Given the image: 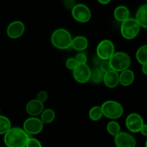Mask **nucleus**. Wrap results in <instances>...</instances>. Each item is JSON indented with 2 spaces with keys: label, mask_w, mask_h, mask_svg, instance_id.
I'll return each instance as SVG.
<instances>
[{
  "label": "nucleus",
  "mask_w": 147,
  "mask_h": 147,
  "mask_svg": "<svg viewBox=\"0 0 147 147\" xmlns=\"http://www.w3.org/2000/svg\"><path fill=\"white\" fill-rule=\"evenodd\" d=\"M88 46V41L87 38L83 36H77L72 39L70 47L77 51H83L87 49Z\"/></svg>",
  "instance_id": "17"
},
{
  "label": "nucleus",
  "mask_w": 147,
  "mask_h": 147,
  "mask_svg": "<svg viewBox=\"0 0 147 147\" xmlns=\"http://www.w3.org/2000/svg\"><path fill=\"white\" fill-rule=\"evenodd\" d=\"M115 144L116 147H136L135 138L127 132L121 131L115 136Z\"/></svg>",
  "instance_id": "11"
},
{
  "label": "nucleus",
  "mask_w": 147,
  "mask_h": 147,
  "mask_svg": "<svg viewBox=\"0 0 147 147\" xmlns=\"http://www.w3.org/2000/svg\"><path fill=\"white\" fill-rule=\"evenodd\" d=\"M99 68H100L104 73L109 71V70H112L109 60H101V62H100V64H99Z\"/></svg>",
  "instance_id": "25"
},
{
  "label": "nucleus",
  "mask_w": 147,
  "mask_h": 147,
  "mask_svg": "<svg viewBox=\"0 0 147 147\" xmlns=\"http://www.w3.org/2000/svg\"><path fill=\"white\" fill-rule=\"evenodd\" d=\"M144 124L143 118L136 113H131L126 119V126L128 130L132 133H138Z\"/></svg>",
  "instance_id": "10"
},
{
  "label": "nucleus",
  "mask_w": 147,
  "mask_h": 147,
  "mask_svg": "<svg viewBox=\"0 0 147 147\" xmlns=\"http://www.w3.org/2000/svg\"><path fill=\"white\" fill-rule=\"evenodd\" d=\"M100 107L103 112V116L112 120L119 119L123 113V106L120 103L115 100H106Z\"/></svg>",
  "instance_id": "3"
},
{
  "label": "nucleus",
  "mask_w": 147,
  "mask_h": 147,
  "mask_svg": "<svg viewBox=\"0 0 147 147\" xmlns=\"http://www.w3.org/2000/svg\"><path fill=\"white\" fill-rule=\"evenodd\" d=\"M141 27L134 18H128L121 26V33L122 37L128 40H131L137 37L140 31Z\"/></svg>",
  "instance_id": "5"
},
{
  "label": "nucleus",
  "mask_w": 147,
  "mask_h": 147,
  "mask_svg": "<svg viewBox=\"0 0 147 147\" xmlns=\"http://www.w3.org/2000/svg\"><path fill=\"white\" fill-rule=\"evenodd\" d=\"M78 63L76 60V59L73 58V57H70L67 59L65 62V65L67 69L70 70H73L78 65Z\"/></svg>",
  "instance_id": "28"
},
{
  "label": "nucleus",
  "mask_w": 147,
  "mask_h": 147,
  "mask_svg": "<svg viewBox=\"0 0 147 147\" xmlns=\"http://www.w3.org/2000/svg\"><path fill=\"white\" fill-rule=\"evenodd\" d=\"M76 4V0H63V5L68 9L71 10Z\"/></svg>",
  "instance_id": "30"
},
{
  "label": "nucleus",
  "mask_w": 147,
  "mask_h": 147,
  "mask_svg": "<svg viewBox=\"0 0 147 147\" xmlns=\"http://www.w3.org/2000/svg\"><path fill=\"white\" fill-rule=\"evenodd\" d=\"M55 119V112L53 109H44L41 113L40 120L44 124L52 123Z\"/></svg>",
  "instance_id": "19"
},
{
  "label": "nucleus",
  "mask_w": 147,
  "mask_h": 147,
  "mask_svg": "<svg viewBox=\"0 0 147 147\" xmlns=\"http://www.w3.org/2000/svg\"><path fill=\"white\" fill-rule=\"evenodd\" d=\"M44 123L42 122L40 119L32 116L24 121L23 123V129L29 135H37L42 131Z\"/></svg>",
  "instance_id": "8"
},
{
  "label": "nucleus",
  "mask_w": 147,
  "mask_h": 147,
  "mask_svg": "<svg viewBox=\"0 0 147 147\" xmlns=\"http://www.w3.org/2000/svg\"><path fill=\"white\" fill-rule=\"evenodd\" d=\"M75 59H76V60L77 61L78 64V65L86 64V63H87V60H88L87 56H86V55L84 53H82V52L78 53V54L76 55Z\"/></svg>",
  "instance_id": "26"
},
{
  "label": "nucleus",
  "mask_w": 147,
  "mask_h": 147,
  "mask_svg": "<svg viewBox=\"0 0 147 147\" xmlns=\"http://www.w3.org/2000/svg\"><path fill=\"white\" fill-rule=\"evenodd\" d=\"M142 71L144 75H147V64L142 65Z\"/></svg>",
  "instance_id": "33"
},
{
  "label": "nucleus",
  "mask_w": 147,
  "mask_h": 147,
  "mask_svg": "<svg viewBox=\"0 0 147 147\" xmlns=\"http://www.w3.org/2000/svg\"><path fill=\"white\" fill-rule=\"evenodd\" d=\"M71 14L73 19L80 23H86L91 18V11L84 4H77L72 8Z\"/></svg>",
  "instance_id": "6"
},
{
  "label": "nucleus",
  "mask_w": 147,
  "mask_h": 147,
  "mask_svg": "<svg viewBox=\"0 0 147 147\" xmlns=\"http://www.w3.org/2000/svg\"><path fill=\"white\" fill-rule=\"evenodd\" d=\"M103 82L109 88H114L119 85V73L113 70L104 73Z\"/></svg>",
  "instance_id": "13"
},
{
  "label": "nucleus",
  "mask_w": 147,
  "mask_h": 147,
  "mask_svg": "<svg viewBox=\"0 0 147 147\" xmlns=\"http://www.w3.org/2000/svg\"><path fill=\"white\" fill-rule=\"evenodd\" d=\"M11 127V123L9 119L0 115V135L7 133Z\"/></svg>",
  "instance_id": "24"
},
{
  "label": "nucleus",
  "mask_w": 147,
  "mask_h": 147,
  "mask_svg": "<svg viewBox=\"0 0 147 147\" xmlns=\"http://www.w3.org/2000/svg\"><path fill=\"white\" fill-rule=\"evenodd\" d=\"M104 73L99 68V67H96L93 70H91L90 74V80L95 84H98L103 82Z\"/></svg>",
  "instance_id": "21"
},
{
  "label": "nucleus",
  "mask_w": 147,
  "mask_h": 147,
  "mask_svg": "<svg viewBox=\"0 0 147 147\" xmlns=\"http://www.w3.org/2000/svg\"><path fill=\"white\" fill-rule=\"evenodd\" d=\"M109 60L112 70L118 73L126 70L131 65L130 56L124 52L114 53Z\"/></svg>",
  "instance_id": "4"
},
{
  "label": "nucleus",
  "mask_w": 147,
  "mask_h": 147,
  "mask_svg": "<svg viewBox=\"0 0 147 147\" xmlns=\"http://www.w3.org/2000/svg\"><path fill=\"white\" fill-rule=\"evenodd\" d=\"M25 27L22 22L14 21L10 23L7 28V34L11 39H18L24 34Z\"/></svg>",
  "instance_id": "12"
},
{
  "label": "nucleus",
  "mask_w": 147,
  "mask_h": 147,
  "mask_svg": "<svg viewBox=\"0 0 147 147\" xmlns=\"http://www.w3.org/2000/svg\"><path fill=\"white\" fill-rule=\"evenodd\" d=\"M119 73V84L123 86H129L134 83L135 75L132 70L129 68L123 70Z\"/></svg>",
  "instance_id": "15"
},
{
  "label": "nucleus",
  "mask_w": 147,
  "mask_h": 147,
  "mask_svg": "<svg viewBox=\"0 0 147 147\" xmlns=\"http://www.w3.org/2000/svg\"><path fill=\"white\" fill-rule=\"evenodd\" d=\"M0 113H1V110H0Z\"/></svg>",
  "instance_id": "35"
},
{
  "label": "nucleus",
  "mask_w": 147,
  "mask_h": 147,
  "mask_svg": "<svg viewBox=\"0 0 147 147\" xmlns=\"http://www.w3.org/2000/svg\"><path fill=\"white\" fill-rule=\"evenodd\" d=\"M89 117L93 121H98L100 120L101 118L103 117L101 107L98 106L92 107L89 111Z\"/></svg>",
  "instance_id": "23"
},
{
  "label": "nucleus",
  "mask_w": 147,
  "mask_h": 147,
  "mask_svg": "<svg viewBox=\"0 0 147 147\" xmlns=\"http://www.w3.org/2000/svg\"><path fill=\"white\" fill-rule=\"evenodd\" d=\"M72 36L65 29L60 28L53 32L51 36V42L55 48L67 50L71 46Z\"/></svg>",
  "instance_id": "2"
},
{
  "label": "nucleus",
  "mask_w": 147,
  "mask_h": 147,
  "mask_svg": "<svg viewBox=\"0 0 147 147\" xmlns=\"http://www.w3.org/2000/svg\"><path fill=\"white\" fill-rule=\"evenodd\" d=\"M36 99L44 103L48 99V94L45 90H41L37 94V98Z\"/></svg>",
  "instance_id": "29"
},
{
  "label": "nucleus",
  "mask_w": 147,
  "mask_h": 147,
  "mask_svg": "<svg viewBox=\"0 0 147 147\" xmlns=\"http://www.w3.org/2000/svg\"><path fill=\"white\" fill-rule=\"evenodd\" d=\"M101 60H100V59L99 58L97 55H96L93 57L92 62H93V65H95L97 66V65H99V64H100V63L101 62Z\"/></svg>",
  "instance_id": "32"
},
{
  "label": "nucleus",
  "mask_w": 147,
  "mask_h": 147,
  "mask_svg": "<svg viewBox=\"0 0 147 147\" xmlns=\"http://www.w3.org/2000/svg\"><path fill=\"white\" fill-rule=\"evenodd\" d=\"M111 1V0H98V1L100 4H103V5H106V4H109Z\"/></svg>",
  "instance_id": "34"
},
{
  "label": "nucleus",
  "mask_w": 147,
  "mask_h": 147,
  "mask_svg": "<svg viewBox=\"0 0 147 147\" xmlns=\"http://www.w3.org/2000/svg\"><path fill=\"white\" fill-rule=\"evenodd\" d=\"M44 110V103L37 99L30 100L26 105V111L31 116H37L41 114Z\"/></svg>",
  "instance_id": "14"
},
{
  "label": "nucleus",
  "mask_w": 147,
  "mask_h": 147,
  "mask_svg": "<svg viewBox=\"0 0 147 147\" xmlns=\"http://www.w3.org/2000/svg\"><path fill=\"white\" fill-rule=\"evenodd\" d=\"M0 147H1V146H0Z\"/></svg>",
  "instance_id": "36"
},
{
  "label": "nucleus",
  "mask_w": 147,
  "mask_h": 147,
  "mask_svg": "<svg viewBox=\"0 0 147 147\" xmlns=\"http://www.w3.org/2000/svg\"><path fill=\"white\" fill-rule=\"evenodd\" d=\"M4 135V142L7 147H25L30 137L24 129L20 127H11Z\"/></svg>",
  "instance_id": "1"
},
{
  "label": "nucleus",
  "mask_w": 147,
  "mask_h": 147,
  "mask_svg": "<svg viewBox=\"0 0 147 147\" xmlns=\"http://www.w3.org/2000/svg\"><path fill=\"white\" fill-rule=\"evenodd\" d=\"M25 147H42V146L41 143L38 139H35V138H31L27 141V144H26Z\"/></svg>",
  "instance_id": "27"
},
{
  "label": "nucleus",
  "mask_w": 147,
  "mask_h": 147,
  "mask_svg": "<svg viewBox=\"0 0 147 147\" xmlns=\"http://www.w3.org/2000/svg\"><path fill=\"white\" fill-rule=\"evenodd\" d=\"M113 15L118 22H123V21L130 17V11L125 6H118L114 9Z\"/></svg>",
  "instance_id": "18"
},
{
  "label": "nucleus",
  "mask_w": 147,
  "mask_h": 147,
  "mask_svg": "<svg viewBox=\"0 0 147 147\" xmlns=\"http://www.w3.org/2000/svg\"><path fill=\"white\" fill-rule=\"evenodd\" d=\"M91 69L87 63L79 64L73 70V76L75 80L79 83H86L90 80Z\"/></svg>",
  "instance_id": "9"
},
{
  "label": "nucleus",
  "mask_w": 147,
  "mask_h": 147,
  "mask_svg": "<svg viewBox=\"0 0 147 147\" xmlns=\"http://www.w3.org/2000/svg\"><path fill=\"white\" fill-rule=\"evenodd\" d=\"M135 20L141 27L147 28V4H143L138 9Z\"/></svg>",
  "instance_id": "16"
},
{
  "label": "nucleus",
  "mask_w": 147,
  "mask_h": 147,
  "mask_svg": "<svg viewBox=\"0 0 147 147\" xmlns=\"http://www.w3.org/2000/svg\"><path fill=\"white\" fill-rule=\"evenodd\" d=\"M136 57L140 65L147 64V45H144L139 47L136 53Z\"/></svg>",
  "instance_id": "20"
},
{
  "label": "nucleus",
  "mask_w": 147,
  "mask_h": 147,
  "mask_svg": "<svg viewBox=\"0 0 147 147\" xmlns=\"http://www.w3.org/2000/svg\"><path fill=\"white\" fill-rule=\"evenodd\" d=\"M114 53V44L109 40H103L100 41L96 48V55L102 60H109Z\"/></svg>",
  "instance_id": "7"
},
{
  "label": "nucleus",
  "mask_w": 147,
  "mask_h": 147,
  "mask_svg": "<svg viewBox=\"0 0 147 147\" xmlns=\"http://www.w3.org/2000/svg\"><path fill=\"white\" fill-rule=\"evenodd\" d=\"M142 135H143L144 136H147V125L146 124H144L142 126V127L141 128L140 131H139Z\"/></svg>",
  "instance_id": "31"
},
{
  "label": "nucleus",
  "mask_w": 147,
  "mask_h": 147,
  "mask_svg": "<svg viewBox=\"0 0 147 147\" xmlns=\"http://www.w3.org/2000/svg\"><path fill=\"white\" fill-rule=\"evenodd\" d=\"M106 129L107 131L111 136H116V135L119 134L121 132V126L120 124L116 121H111L108 123L106 126Z\"/></svg>",
  "instance_id": "22"
}]
</instances>
